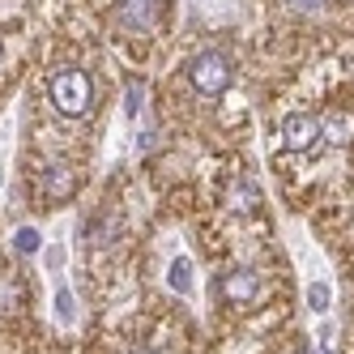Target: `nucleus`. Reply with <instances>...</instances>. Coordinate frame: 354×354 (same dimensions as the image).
Wrapping results in <instances>:
<instances>
[{
  "instance_id": "nucleus-1",
  "label": "nucleus",
  "mask_w": 354,
  "mask_h": 354,
  "mask_svg": "<svg viewBox=\"0 0 354 354\" xmlns=\"http://www.w3.org/2000/svg\"><path fill=\"white\" fill-rule=\"evenodd\" d=\"M47 94H52L56 111L68 115V120H82V115L94 107V82H90V73L77 68V64L56 68L52 77H47Z\"/></svg>"
},
{
  "instance_id": "nucleus-2",
  "label": "nucleus",
  "mask_w": 354,
  "mask_h": 354,
  "mask_svg": "<svg viewBox=\"0 0 354 354\" xmlns=\"http://www.w3.org/2000/svg\"><path fill=\"white\" fill-rule=\"evenodd\" d=\"M188 82H192L196 94L218 98L226 86H231V60H226L222 52H201V56H192V64H188Z\"/></svg>"
},
{
  "instance_id": "nucleus-3",
  "label": "nucleus",
  "mask_w": 354,
  "mask_h": 354,
  "mask_svg": "<svg viewBox=\"0 0 354 354\" xmlns=\"http://www.w3.org/2000/svg\"><path fill=\"white\" fill-rule=\"evenodd\" d=\"M162 9H167V0H120V5H115V21L124 30L145 35V30H154L162 21Z\"/></svg>"
},
{
  "instance_id": "nucleus-4",
  "label": "nucleus",
  "mask_w": 354,
  "mask_h": 354,
  "mask_svg": "<svg viewBox=\"0 0 354 354\" xmlns=\"http://www.w3.org/2000/svg\"><path fill=\"white\" fill-rule=\"evenodd\" d=\"M282 141L286 149H295V154H312V149H320V120L308 115V111H295L282 120Z\"/></svg>"
},
{
  "instance_id": "nucleus-5",
  "label": "nucleus",
  "mask_w": 354,
  "mask_h": 354,
  "mask_svg": "<svg viewBox=\"0 0 354 354\" xmlns=\"http://www.w3.org/2000/svg\"><path fill=\"white\" fill-rule=\"evenodd\" d=\"M218 290H222L226 303H252V299H257V290H261V277L252 273V269H231V273L222 277Z\"/></svg>"
},
{
  "instance_id": "nucleus-6",
  "label": "nucleus",
  "mask_w": 354,
  "mask_h": 354,
  "mask_svg": "<svg viewBox=\"0 0 354 354\" xmlns=\"http://www.w3.org/2000/svg\"><path fill=\"white\" fill-rule=\"evenodd\" d=\"M73 188H77V175L68 167H47V175H43V196L47 201H64Z\"/></svg>"
},
{
  "instance_id": "nucleus-7",
  "label": "nucleus",
  "mask_w": 354,
  "mask_h": 354,
  "mask_svg": "<svg viewBox=\"0 0 354 354\" xmlns=\"http://www.w3.org/2000/svg\"><path fill=\"white\" fill-rule=\"evenodd\" d=\"M188 273H192V265H188L184 257L171 265V286H175V295H188V290H192V277H188Z\"/></svg>"
},
{
  "instance_id": "nucleus-8",
  "label": "nucleus",
  "mask_w": 354,
  "mask_h": 354,
  "mask_svg": "<svg viewBox=\"0 0 354 354\" xmlns=\"http://www.w3.org/2000/svg\"><path fill=\"white\" fill-rule=\"evenodd\" d=\"M39 243H43V235L35 231V226H21V231L13 235V248L21 252V257H30V252H39Z\"/></svg>"
},
{
  "instance_id": "nucleus-9",
  "label": "nucleus",
  "mask_w": 354,
  "mask_h": 354,
  "mask_svg": "<svg viewBox=\"0 0 354 354\" xmlns=\"http://www.w3.org/2000/svg\"><path fill=\"white\" fill-rule=\"evenodd\" d=\"M308 303H312V312H324L328 308V286L324 282H312L308 286Z\"/></svg>"
},
{
  "instance_id": "nucleus-10",
  "label": "nucleus",
  "mask_w": 354,
  "mask_h": 354,
  "mask_svg": "<svg viewBox=\"0 0 354 354\" xmlns=\"http://www.w3.org/2000/svg\"><path fill=\"white\" fill-rule=\"evenodd\" d=\"M56 308H60V316H64V320L73 316V295H68V290H60V295H56Z\"/></svg>"
},
{
  "instance_id": "nucleus-11",
  "label": "nucleus",
  "mask_w": 354,
  "mask_h": 354,
  "mask_svg": "<svg viewBox=\"0 0 354 354\" xmlns=\"http://www.w3.org/2000/svg\"><path fill=\"white\" fill-rule=\"evenodd\" d=\"M141 111V86H129V115Z\"/></svg>"
},
{
  "instance_id": "nucleus-12",
  "label": "nucleus",
  "mask_w": 354,
  "mask_h": 354,
  "mask_svg": "<svg viewBox=\"0 0 354 354\" xmlns=\"http://www.w3.org/2000/svg\"><path fill=\"white\" fill-rule=\"evenodd\" d=\"M290 5H295V9H303V13H312V9H320V5H324V0H290Z\"/></svg>"
}]
</instances>
